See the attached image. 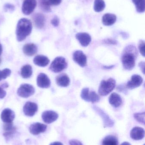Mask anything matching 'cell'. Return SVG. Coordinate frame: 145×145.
<instances>
[{
	"label": "cell",
	"mask_w": 145,
	"mask_h": 145,
	"mask_svg": "<svg viewBox=\"0 0 145 145\" xmlns=\"http://www.w3.org/2000/svg\"><path fill=\"white\" fill-rule=\"evenodd\" d=\"M114 67V65H110V66H105L103 67L104 69H111Z\"/></svg>",
	"instance_id": "obj_41"
},
{
	"label": "cell",
	"mask_w": 145,
	"mask_h": 145,
	"mask_svg": "<svg viewBox=\"0 0 145 145\" xmlns=\"http://www.w3.org/2000/svg\"><path fill=\"white\" fill-rule=\"evenodd\" d=\"M32 74V67L30 65H24L21 69L20 74L24 78H28L31 76Z\"/></svg>",
	"instance_id": "obj_25"
},
{
	"label": "cell",
	"mask_w": 145,
	"mask_h": 145,
	"mask_svg": "<svg viewBox=\"0 0 145 145\" xmlns=\"http://www.w3.org/2000/svg\"><path fill=\"white\" fill-rule=\"evenodd\" d=\"M49 145H63V144L60 142H54L51 143Z\"/></svg>",
	"instance_id": "obj_40"
},
{
	"label": "cell",
	"mask_w": 145,
	"mask_h": 145,
	"mask_svg": "<svg viewBox=\"0 0 145 145\" xmlns=\"http://www.w3.org/2000/svg\"><path fill=\"white\" fill-rule=\"evenodd\" d=\"M49 5L58 6L61 3L62 0H46Z\"/></svg>",
	"instance_id": "obj_35"
},
{
	"label": "cell",
	"mask_w": 145,
	"mask_h": 145,
	"mask_svg": "<svg viewBox=\"0 0 145 145\" xmlns=\"http://www.w3.org/2000/svg\"><path fill=\"white\" fill-rule=\"evenodd\" d=\"M73 59L79 66L84 67L87 64V57L82 51L77 50L73 53Z\"/></svg>",
	"instance_id": "obj_7"
},
{
	"label": "cell",
	"mask_w": 145,
	"mask_h": 145,
	"mask_svg": "<svg viewBox=\"0 0 145 145\" xmlns=\"http://www.w3.org/2000/svg\"><path fill=\"white\" fill-rule=\"evenodd\" d=\"M75 37L79 41L80 44L83 47H87L89 46L92 40L91 36L86 32L77 33Z\"/></svg>",
	"instance_id": "obj_15"
},
{
	"label": "cell",
	"mask_w": 145,
	"mask_h": 145,
	"mask_svg": "<svg viewBox=\"0 0 145 145\" xmlns=\"http://www.w3.org/2000/svg\"><path fill=\"white\" fill-rule=\"evenodd\" d=\"M67 62L65 58L58 57L55 58L50 65L49 69L52 72L57 73L63 71L67 67Z\"/></svg>",
	"instance_id": "obj_4"
},
{
	"label": "cell",
	"mask_w": 145,
	"mask_h": 145,
	"mask_svg": "<svg viewBox=\"0 0 145 145\" xmlns=\"http://www.w3.org/2000/svg\"><path fill=\"white\" fill-rule=\"evenodd\" d=\"M121 145H131V144H129L128 142H123V143Z\"/></svg>",
	"instance_id": "obj_42"
},
{
	"label": "cell",
	"mask_w": 145,
	"mask_h": 145,
	"mask_svg": "<svg viewBox=\"0 0 145 145\" xmlns=\"http://www.w3.org/2000/svg\"><path fill=\"white\" fill-rule=\"evenodd\" d=\"M38 110V106L34 102H26L23 107V111L27 116L32 117L36 113Z\"/></svg>",
	"instance_id": "obj_9"
},
{
	"label": "cell",
	"mask_w": 145,
	"mask_h": 145,
	"mask_svg": "<svg viewBox=\"0 0 145 145\" xmlns=\"http://www.w3.org/2000/svg\"><path fill=\"white\" fill-rule=\"evenodd\" d=\"M39 6L43 11L49 12L51 11L50 5L46 0H38Z\"/></svg>",
	"instance_id": "obj_29"
},
{
	"label": "cell",
	"mask_w": 145,
	"mask_h": 145,
	"mask_svg": "<svg viewBox=\"0 0 145 145\" xmlns=\"http://www.w3.org/2000/svg\"><path fill=\"white\" fill-rule=\"evenodd\" d=\"M117 17L115 14L106 13L102 17V23L104 25L110 26L115 23Z\"/></svg>",
	"instance_id": "obj_22"
},
{
	"label": "cell",
	"mask_w": 145,
	"mask_h": 145,
	"mask_svg": "<svg viewBox=\"0 0 145 145\" xmlns=\"http://www.w3.org/2000/svg\"><path fill=\"white\" fill-rule=\"evenodd\" d=\"M58 118V113L53 111H46L42 114V118L43 121L48 124L56 121Z\"/></svg>",
	"instance_id": "obj_12"
},
{
	"label": "cell",
	"mask_w": 145,
	"mask_h": 145,
	"mask_svg": "<svg viewBox=\"0 0 145 145\" xmlns=\"http://www.w3.org/2000/svg\"><path fill=\"white\" fill-rule=\"evenodd\" d=\"M47 129V125L40 123H35L30 126V131L31 134L36 135L44 133Z\"/></svg>",
	"instance_id": "obj_14"
},
{
	"label": "cell",
	"mask_w": 145,
	"mask_h": 145,
	"mask_svg": "<svg viewBox=\"0 0 145 145\" xmlns=\"http://www.w3.org/2000/svg\"><path fill=\"white\" fill-rule=\"evenodd\" d=\"M134 116L138 122L145 124V112L135 113Z\"/></svg>",
	"instance_id": "obj_30"
},
{
	"label": "cell",
	"mask_w": 145,
	"mask_h": 145,
	"mask_svg": "<svg viewBox=\"0 0 145 145\" xmlns=\"http://www.w3.org/2000/svg\"><path fill=\"white\" fill-rule=\"evenodd\" d=\"M110 104L113 107L117 108L121 105L122 99L118 94L114 93L112 94L109 98Z\"/></svg>",
	"instance_id": "obj_21"
},
{
	"label": "cell",
	"mask_w": 145,
	"mask_h": 145,
	"mask_svg": "<svg viewBox=\"0 0 145 145\" xmlns=\"http://www.w3.org/2000/svg\"><path fill=\"white\" fill-rule=\"evenodd\" d=\"M1 63V58H0V63Z\"/></svg>",
	"instance_id": "obj_44"
},
{
	"label": "cell",
	"mask_w": 145,
	"mask_h": 145,
	"mask_svg": "<svg viewBox=\"0 0 145 145\" xmlns=\"http://www.w3.org/2000/svg\"><path fill=\"white\" fill-rule=\"evenodd\" d=\"M104 42L106 44L110 45H116L117 41L116 40L112 39H106L104 40Z\"/></svg>",
	"instance_id": "obj_36"
},
{
	"label": "cell",
	"mask_w": 145,
	"mask_h": 145,
	"mask_svg": "<svg viewBox=\"0 0 145 145\" xmlns=\"http://www.w3.org/2000/svg\"><path fill=\"white\" fill-rule=\"evenodd\" d=\"M139 66L140 68L141 71L144 74H145V63L144 62H141L139 64Z\"/></svg>",
	"instance_id": "obj_39"
},
{
	"label": "cell",
	"mask_w": 145,
	"mask_h": 145,
	"mask_svg": "<svg viewBox=\"0 0 145 145\" xmlns=\"http://www.w3.org/2000/svg\"><path fill=\"white\" fill-rule=\"evenodd\" d=\"M81 97L82 99L87 102L96 103L98 102L100 99L99 96L94 91L89 92L88 88L83 89L81 92Z\"/></svg>",
	"instance_id": "obj_5"
},
{
	"label": "cell",
	"mask_w": 145,
	"mask_h": 145,
	"mask_svg": "<svg viewBox=\"0 0 145 145\" xmlns=\"http://www.w3.org/2000/svg\"><path fill=\"white\" fill-rule=\"evenodd\" d=\"M33 62L35 65L39 67H44L49 64L50 60L47 57L44 55H39L34 58Z\"/></svg>",
	"instance_id": "obj_19"
},
{
	"label": "cell",
	"mask_w": 145,
	"mask_h": 145,
	"mask_svg": "<svg viewBox=\"0 0 145 145\" xmlns=\"http://www.w3.org/2000/svg\"><path fill=\"white\" fill-rule=\"evenodd\" d=\"M35 89L30 84H21L17 90V94L20 97L27 98L35 93Z\"/></svg>",
	"instance_id": "obj_6"
},
{
	"label": "cell",
	"mask_w": 145,
	"mask_h": 145,
	"mask_svg": "<svg viewBox=\"0 0 145 145\" xmlns=\"http://www.w3.org/2000/svg\"><path fill=\"white\" fill-rule=\"evenodd\" d=\"M143 82V78L140 75L134 74L132 76L131 79L127 83L126 87L129 89H133L140 86Z\"/></svg>",
	"instance_id": "obj_10"
},
{
	"label": "cell",
	"mask_w": 145,
	"mask_h": 145,
	"mask_svg": "<svg viewBox=\"0 0 145 145\" xmlns=\"http://www.w3.org/2000/svg\"><path fill=\"white\" fill-rule=\"evenodd\" d=\"M3 128L4 131L3 136L7 139L12 138L16 132V128L13 126L12 123H5Z\"/></svg>",
	"instance_id": "obj_17"
},
{
	"label": "cell",
	"mask_w": 145,
	"mask_h": 145,
	"mask_svg": "<svg viewBox=\"0 0 145 145\" xmlns=\"http://www.w3.org/2000/svg\"><path fill=\"white\" fill-rule=\"evenodd\" d=\"M7 93L2 88L0 87V99H3L6 96Z\"/></svg>",
	"instance_id": "obj_38"
},
{
	"label": "cell",
	"mask_w": 145,
	"mask_h": 145,
	"mask_svg": "<svg viewBox=\"0 0 145 145\" xmlns=\"http://www.w3.org/2000/svg\"><path fill=\"white\" fill-rule=\"evenodd\" d=\"M136 7V11L138 13L144 12L145 10V0H132Z\"/></svg>",
	"instance_id": "obj_27"
},
{
	"label": "cell",
	"mask_w": 145,
	"mask_h": 145,
	"mask_svg": "<svg viewBox=\"0 0 145 145\" xmlns=\"http://www.w3.org/2000/svg\"><path fill=\"white\" fill-rule=\"evenodd\" d=\"M137 53V49L134 46H129L126 47L122 57V62L124 69L131 70L134 68Z\"/></svg>",
	"instance_id": "obj_1"
},
{
	"label": "cell",
	"mask_w": 145,
	"mask_h": 145,
	"mask_svg": "<svg viewBox=\"0 0 145 145\" xmlns=\"http://www.w3.org/2000/svg\"><path fill=\"white\" fill-rule=\"evenodd\" d=\"M37 84L39 88H48L50 87L51 81L49 78L46 74L41 73L37 76Z\"/></svg>",
	"instance_id": "obj_11"
},
{
	"label": "cell",
	"mask_w": 145,
	"mask_h": 145,
	"mask_svg": "<svg viewBox=\"0 0 145 145\" xmlns=\"http://www.w3.org/2000/svg\"><path fill=\"white\" fill-rule=\"evenodd\" d=\"M3 8L5 12H11L14 11V6L10 3H6L4 5Z\"/></svg>",
	"instance_id": "obj_33"
},
{
	"label": "cell",
	"mask_w": 145,
	"mask_h": 145,
	"mask_svg": "<svg viewBox=\"0 0 145 145\" xmlns=\"http://www.w3.org/2000/svg\"><path fill=\"white\" fill-rule=\"evenodd\" d=\"M32 24L30 20L26 18L20 20L16 27V35L18 41L21 42L24 40L31 33Z\"/></svg>",
	"instance_id": "obj_2"
},
{
	"label": "cell",
	"mask_w": 145,
	"mask_h": 145,
	"mask_svg": "<svg viewBox=\"0 0 145 145\" xmlns=\"http://www.w3.org/2000/svg\"><path fill=\"white\" fill-rule=\"evenodd\" d=\"M102 145H118V140L115 136L108 135L103 140Z\"/></svg>",
	"instance_id": "obj_26"
},
{
	"label": "cell",
	"mask_w": 145,
	"mask_h": 145,
	"mask_svg": "<svg viewBox=\"0 0 145 145\" xmlns=\"http://www.w3.org/2000/svg\"><path fill=\"white\" fill-rule=\"evenodd\" d=\"M115 86L116 81L114 78H110L102 80L99 87V94L101 96H106L114 89Z\"/></svg>",
	"instance_id": "obj_3"
},
{
	"label": "cell",
	"mask_w": 145,
	"mask_h": 145,
	"mask_svg": "<svg viewBox=\"0 0 145 145\" xmlns=\"http://www.w3.org/2000/svg\"><path fill=\"white\" fill-rule=\"evenodd\" d=\"M57 84L60 87H66L70 84V78L66 74H61L57 76L56 78Z\"/></svg>",
	"instance_id": "obj_24"
},
{
	"label": "cell",
	"mask_w": 145,
	"mask_h": 145,
	"mask_svg": "<svg viewBox=\"0 0 145 145\" xmlns=\"http://www.w3.org/2000/svg\"><path fill=\"white\" fill-rule=\"evenodd\" d=\"M37 6L36 0H24L22 5V11L25 15H30Z\"/></svg>",
	"instance_id": "obj_8"
},
{
	"label": "cell",
	"mask_w": 145,
	"mask_h": 145,
	"mask_svg": "<svg viewBox=\"0 0 145 145\" xmlns=\"http://www.w3.org/2000/svg\"><path fill=\"white\" fill-rule=\"evenodd\" d=\"M23 51L25 55L30 57L33 56L37 52V47L33 43H28L24 45Z\"/></svg>",
	"instance_id": "obj_20"
},
{
	"label": "cell",
	"mask_w": 145,
	"mask_h": 145,
	"mask_svg": "<svg viewBox=\"0 0 145 145\" xmlns=\"http://www.w3.org/2000/svg\"><path fill=\"white\" fill-rule=\"evenodd\" d=\"M15 118L14 112L11 109L6 108L2 112L1 118L4 123H12Z\"/></svg>",
	"instance_id": "obj_13"
},
{
	"label": "cell",
	"mask_w": 145,
	"mask_h": 145,
	"mask_svg": "<svg viewBox=\"0 0 145 145\" xmlns=\"http://www.w3.org/2000/svg\"></svg>",
	"instance_id": "obj_46"
},
{
	"label": "cell",
	"mask_w": 145,
	"mask_h": 145,
	"mask_svg": "<svg viewBox=\"0 0 145 145\" xmlns=\"http://www.w3.org/2000/svg\"><path fill=\"white\" fill-rule=\"evenodd\" d=\"M33 20L35 26L38 29L43 28L45 24V17L41 13H36L33 16Z\"/></svg>",
	"instance_id": "obj_23"
},
{
	"label": "cell",
	"mask_w": 145,
	"mask_h": 145,
	"mask_svg": "<svg viewBox=\"0 0 145 145\" xmlns=\"http://www.w3.org/2000/svg\"><path fill=\"white\" fill-rule=\"evenodd\" d=\"M145 42L143 40H140L139 42L138 48L141 54V55L144 57L145 55Z\"/></svg>",
	"instance_id": "obj_32"
},
{
	"label": "cell",
	"mask_w": 145,
	"mask_h": 145,
	"mask_svg": "<svg viewBox=\"0 0 145 145\" xmlns=\"http://www.w3.org/2000/svg\"><path fill=\"white\" fill-rule=\"evenodd\" d=\"M11 74V71L9 69H5L2 71L0 70V81L6 79Z\"/></svg>",
	"instance_id": "obj_31"
},
{
	"label": "cell",
	"mask_w": 145,
	"mask_h": 145,
	"mask_svg": "<svg viewBox=\"0 0 145 145\" xmlns=\"http://www.w3.org/2000/svg\"><path fill=\"white\" fill-rule=\"evenodd\" d=\"M51 24L54 27H57V26H58L59 24V19L57 16H55L51 20Z\"/></svg>",
	"instance_id": "obj_34"
},
{
	"label": "cell",
	"mask_w": 145,
	"mask_h": 145,
	"mask_svg": "<svg viewBox=\"0 0 145 145\" xmlns=\"http://www.w3.org/2000/svg\"><path fill=\"white\" fill-rule=\"evenodd\" d=\"M70 145H83L79 140H71L69 141Z\"/></svg>",
	"instance_id": "obj_37"
},
{
	"label": "cell",
	"mask_w": 145,
	"mask_h": 145,
	"mask_svg": "<svg viewBox=\"0 0 145 145\" xmlns=\"http://www.w3.org/2000/svg\"><path fill=\"white\" fill-rule=\"evenodd\" d=\"M94 109L96 112L102 117L104 122V127H113L114 124V121L110 118V117L106 113H105L103 111L98 107H94Z\"/></svg>",
	"instance_id": "obj_16"
},
{
	"label": "cell",
	"mask_w": 145,
	"mask_h": 145,
	"mask_svg": "<svg viewBox=\"0 0 145 145\" xmlns=\"http://www.w3.org/2000/svg\"><path fill=\"white\" fill-rule=\"evenodd\" d=\"M2 46L0 44V55L2 53Z\"/></svg>",
	"instance_id": "obj_43"
},
{
	"label": "cell",
	"mask_w": 145,
	"mask_h": 145,
	"mask_svg": "<svg viewBox=\"0 0 145 145\" xmlns=\"http://www.w3.org/2000/svg\"><path fill=\"white\" fill-rule=\"evenodd\" d=\"M144 136V129L139 127L133 128L130 133V137L134 140H138L143 139Z\"/></svg>",
	"instance_id": "obj_18"
},
{
	"label": "cell",
	"mask_w": 145,
	"mask_h": 145,
	"mask_svg": "<svg viewBox=\"0 0 145 145\" xmlns=\"http://www.w3.org/2000/svg\"><path fill=\"white\" fill-rule=\"evenodd\" d=\"M85 1H89V0H85Z\"/></svg>",
	"instance_id": "obj_45"
},
{
	"label": "cell",
	"mask_w": 145,
	"mask_h": 145,
	"mask_svg": "<svg viewBox=\"0 0 145 145\" xmlns=\"http://www.w3.org/2000/svg\"><path fill=\"white\" fill-rule=\"evenodd\" d=\"M106 4L104 0H94V9L97 12H102L105 8Z\"/></svg>",
	"instance_id": "obj_28"
}]
</instances>
